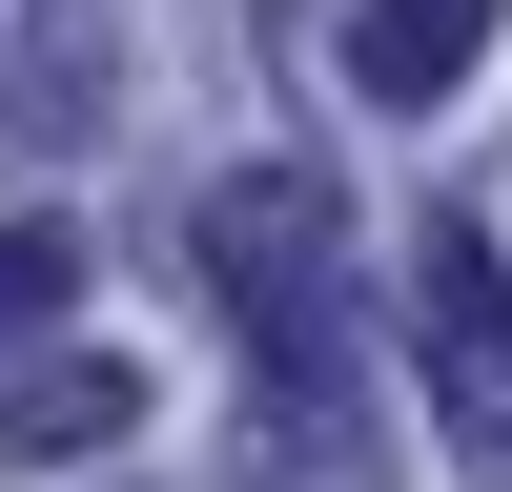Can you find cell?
Returning a JSON list of instances; mask_svg holds the SVG:
<instances>
[{"instance_id":"3957f363","label":"cell","mask_w":512,"mask_h":492,"mask_svg":"<svg viewBox=\"0 0 512 492\" xmlns=\"http://www.w3.org/2000/svg\"><path fill=\"white\" fill-rule=\"evenodd\" d=\"M492 21H512V0H349V82H369V103H451Z\"/></svg>"},{"instance_id":"7a4b0ae2","label":"cell","mask_w":512,"mask_h":492,"mask_svg":"<svg viewBox=\"0 0 512 492\" xmlns=\"http://www.w3.org/2000/svg\"><path fill=\"white\" fill-rule=\"evenodd\" d=\"M410 308H431V390H451V431H472V492H512V287H492V226L410 246Z\"/></svg>"},{"instance_id":"5b68a950","label":"cell","mask_w":512,"mask_h":492,"mask_svg":"<svg viewBox=\"0 0 512 492\" xmlns=\"http://www.w3.org/2000/svg\"><path fill=\"white\" fill-rule=\"evenodd\" d=\"M62 287H82V226H0V328H62Z\"/></svg>"},{"instance_id":"277c9868","label":"cell","mask_w":512,"mask_h":492,"mask_svg":"<svg viewBox=\"0 0 512 492\" xmlns=\"http://www.w3.org/2000/svg\"><path fill=\"white\" fill-rule=\"evenodd\" d=\"M123 410H144V390H123L103 349H82V369H21V390H0V472H41V451H103Z\"/></svg>"},{"instance_id":"6da1fadb","label":"cell","mask_w":512,"mask_h":492,"mask_svg":"<svg viewBox=\"0 0 512 492\" xmlns=\"http://www.w3.org/2000/svg\"><path fill=\"white\" fill-rule=\"evenodd\" d=\"M185 267H205V308L246 328V369L267 390H349V226H328V185L308 164H246V185H205L185 205Z\"/></svg>"}]
</instances>
